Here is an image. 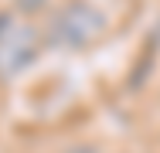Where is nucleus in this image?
<instances>
[{"label": "nucleus", "instance_id": "1", "mask_svg": "<svg viewBox=\"0 0 160 153\" xmlns=\"http://www.w3.org/2000/svg\"><path fill=\"white\" fill-rule=\"evenodd\" d=\"M102 31H106V17L99 14L92 3L72 0V3H65L62 10L55 14L51 27H48V41H51L55 48L78 51V48H89L92 41H99Z\"/></svg>", "mask_w": 160, "mask_h": 153}, {"label": "nucleus", "instance_id": "2", "mask_svg": "<svg viewBox=\"0 0 160 153\" xmlns=\"http://www.w3.org/2000/svg\"><path fill=\"white\" fill-rule=\"evenodd\" d=\"M34 51H38L34 31L24 27V24H14V27L3 34V41H0V75L10 78V75L24 72L28 61L34 58Z\"/></svg>", "mask_w": 160, "mask_h": 153}, {"label": "nucleus", "instance_id": "3", "mask_svg": "<svg viewBox=\"0 0 160 153\" xmlns=\"http://www.w3.org/2000/svg\"><path fill=\"white\" fill-rule=\"evenodd\" d=\"M14 27V21H10V14H0V41H3V34Z\"/></svg>", "mask_w": 160, "mask_h": 153}, {"label": "nucleus", "instance_id": "4", "mask_svg": "<svg viewBox=\"0 0 160 153\" xmlns=\"http://www.w3.org/2000/svg\"><path fill=\"white\" fill-rule=\"evenodd\" d=\"M17 3H21L24 10H41V7H44V0H17Z\"/></svg>", "mask_w": 160, "mask_h": 153}]
</instances>
